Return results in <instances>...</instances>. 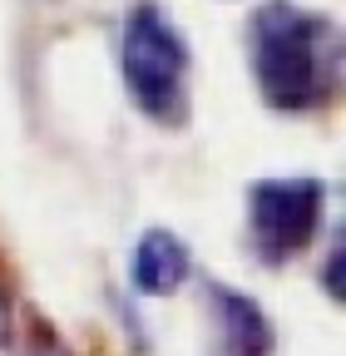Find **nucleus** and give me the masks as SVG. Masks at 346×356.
Masks as SVG:
<instances>
[{
	"instance_id": "nucleus-1",
	"label": "nucleus",
	"mask_w": 346,
	"mask_h": 356,
	"mask_svg": "<svg viewBox=\"0 0 346 356\" xmlns=\"http://www.w3.org/2000/svg\"><path fill=\"white\" fill-rule=\"evenodd\" d=\"M252 74L277 114H312L341 84V35L327 15L292 0H267L252 15Z\"/></svg>"
},
{
	"instance_id": "nucleus-2",
	"label": "nucleus",
	"mask_w": 346,
	"mask_h": 356,
	"mask_svg": "<svg viewBox=\"0 0 346 356\" xmlns=\"http://www.w3.org/2000/svg\"><path fill=\"white\" fill-rule=\"evenodd\" d=\"M119 70L124 89L154 124H183L188 119V50L183 35L158 6H134L124 15L119 35Z\"/></svg>"
},
{
	"instance_id": "nucleus-4",
	"label": "nucleus",
	"mask_w": 346,
	"mask_h": 356,
	"mask_svg": "<svg viewBox=\"0 0 346 356\" xmlns=\"http://www.w3.org/2000/svg\"><path fill=\"white\" fill-rule=\"evenodd\" d=\"M188 248L179 233H168V228H149L139 243H134V262H129V277H134V287L144 297H168V292H179L188 282Z\"/></svg>"
},
{
	"instance_id": "nucleus-5",
	"label": "nucleus",
	"mask_w": 346,
	"mask_h": 356,
	"mask_svg": "<svg viewBox=\"0 0 346 356\" xmlns=\"http://www.w3.org/2000/svg\"><path fill=\"white\" fill-rule=\"evenodd\" d=\"M213 307H218V332L228 356H267L272 351V327L263 317V307L233 287H208Z\"/></svg>"
},
{
	"instance_id": "nucleus-3",
	"label": "nucleus",
	"mask_w": 346,
	"mask_h": 356,
	"mask_svg": "<svg viewBox=\"0 0 346 356\" xmlns=\"http://www.w3.org/2000/svg\"><path fill=\"white\" fill-rule=\"evenodd\" d=\"M322 222L317 178H263L247 188V243L267 267L297 257Z\"/></svg>"
},
{
	"instance_id": "nucleus-6",
	"label": "nucleus",
	"mask_w": 346,
	"mask_h": 356,
	"mask_svg": "<svg viewBox=\"0 0 346 356\" xmlns=\"http://www.w3.org/2000/svg\"><path fill=\"white\" fill-rule=\"evenodd\" d=\"M322 282H327L331 297L341 302V243H331V267H322Z\"/></svg>"
},
{
	"instance_id": "nucleus-7",
	"label": "nucleus",
	"mask_w": 346,
	"mask_h": 356,
	"mask_svg": "<svg viewBox=\"0 0 346 356\" xmlns=\"http://www.w3.org/2000/svg\"><path fill=\"white\" fill-rule=\"evenodd\" d=\"M35 356H65V351H60V346H40Z\"/></svg>"
}]
</instances>
